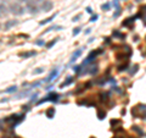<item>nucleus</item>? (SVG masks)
<instances>
[{
	"label": "nucleus",
	"mask_w": 146,
	"mask_h": 138,
	"mask_svg": "<svg viewBox=\"0 0 146 138\" xmlns=\"http://www.w3.org/2000/svg\"><path fill=\"white\" fill-rule=\"evenodd\" d=\"M9 10H10V12H11V14L17 15V16L24 14V9L20 5V2H12V4L9 6Z\"/></svg>",
	"instance_id": "1"
},
{
	"label": "nucleus",
	"mask_w": 146,
	"mask_h": 138,
	"mask_svg": "<svg viewBox=\"0 0 146 138\" xmlns=\"http://www.w3.org/2000/svg\"><path fill=\"white\" fill-rule=\"evenodd\" d=\"M101 53H103V50H101V49H100V50H95V51H91V53H90V54L88 55L87 59H85V60L83 61V64H82L80 66H85V65H88V64H90L91 61H94V60H95V57H96V56L100 55Z\"/></svg>",
	"instance_id": "2"
},
{
	"label": "nucleus",
	"mask_w": 146,
	"mask_h": 138,
	"mask_svg": "<svg viewBox=\"0 0 146 138\" xmlns=\"http://www.w3.org/2000/svg\"><path fill=\"white\" fill-rule=\"evenodd\" d=\"M23 119H24L23 115H12V116L7 117L6 121H7V122H12V126H16L17 124H20Z\"/></svg>",
	"instance_id": "3"
},
{
	"label": "nucleus",
	"mask_w": 146,
	"mask_h": 138,
	"mask_svg": "<svg viewBox=\"0 0 146 138\" xmlns=\"http://www.w3.org/2000/svg\"><path fill=\"white\" fill-rule=\"evenodd\" d=\"M58 98H60V95H58V94H56V93H51V94L46 95L44 99L39 100V103H38V104H43V103H45V101H57Z\"/></svg>",
	"instance_id": "4"
},
{
	"label": "nucleus",
	"mask_w": 146,
	"mask_h": 138,
	"mask_svg": "<svg viewBox=\"0 0 146 138\" xmlns=\"http://www.w3.org/2000/svg\"><path fill=\"white\" fill-rule=\"evenodd\" d=\"M52 7H54V4H52V1H50V0H43V2H42V5H40L42 11H45V12L50 11Z\"/></svg>",
	"instance_id": "5"
},
{
	"label": "nucleus",
	"mask_w": 146,
	"mask_h": 138,
	"mask_svg": "<svg viewBox=\"0 0 146 138\" xmlns=\"http://www.w3.org/2000/svg\"><path fill=\"white\" fill-rule=\"evenodd\" d=\"M57 75H58V69H54L52 71H51V72H50V75L46 77V80H45L44 82H45V83L51 82L54 78H56V76H57Z\"/></svg>",
	"instance_id": "6"
},
{
	"label": "nucleus",
	"mask_w": 146,
	"mask_h": 138,
	"mask_svg": "<svg viewBox=\"0 0 146 138\" xmlns=\"http://www.w3.org/2000/svg\"><path fill=\"white\" fill-rule=\"evenodd\" d=\"M83 49H84V48H82V49H78V50H75V51L73 53L72 57H71V61H70L71 64H73L74 61H77V59L82 55V53H83Z\"/></svg>",
	"instance_id": "7"
},
{
	"label": "nucleus",
	"mask_w": 146,
	"mask_h": 138,
	"mask_svg": "<svg viewBox=\"0 0 146 138\" xmlns=\"http://www.w3.org/2000/svg\"><path fill=\"white\" fill-rule=\"evenodd\" d=\"M18 22L16 21V20H9V21H6L5 22V25H4V28H5V31H7V29H10L11 27H14L16 26Z\"/></svg>",
	"instance_id": "8"
},
{
	"label": "nucleus",
	"mask_w": 146,
	"mask_h": 138,
	"mask_svg": "<svg viewBox=\"0 0 146 138\" xmlns=\"http://www.w3.org/2000/svg\"><path fill=\"white\" fill-rule=\"evenodd\" d=\"M7 10H9V7H7L4 2H1V4H0V17H5V16L7 15V12H9Z\"/></svg>",
	"instance_id": "9"
},
{
	"label": "nucleus",
	"mask_w": 146,
	"mask_h": 138,
	"mask_svg": "<svg viewBox=\"0 0 146 138\" xmlns=\"http://www.w3.org/2000/svg\"><path fill=\"white\" fill-rule=\"evenodd\" d=\"M27 10L30 14H37L38 12V7L35 4H27Z\"/></svg>",
	"instance_id": "10"
},
{
	"label": "nucleus",
	"mask_w": 146,
	"mask_h": 138,
	"mask_svg": "<svg viewBox=\"0 0 146 138\" xmlns=\"http://www.w3.org/2000/svg\"><path fill=\"white\" fill-rule=\"evenodd\" d=\"M54 115H55V109H54V108H50V109L46 110V116H48L49 119H52Z\"/></svg>",
	"instance_id": "11"
},
{
	"label": "nucleus",
	"mask_w": 146,
	"mask_h": 138,
	"mask_svg": "<svg viewBox=\"0 0 146 138\" xmlns=\"http://www.w3.org/2000/svg\"><path fill=\"white\" fill-rule=\"evenodd\" d=\"M56 17V14H54L52 16H50L49 18H46V20H44V21H40V25H46V23H49V22H51L54 18Z\"/></svg>",
	"instance_id": "12"
},
{
	"label": "nucleus",
	"mask_w": 146,
	"mask_h": 138,
	"mask_svg": "<svg viewBox=\"0 0 146 138\" xmlns=\"http://www.w3.org/2000/svg\"><path fill=\"white\" fill-rule=\"evenodd\" d=\"M73 82V77H67V80H66V82L61 83V88H63V87H66V86H68V84H71Z\"/></svg>",
	"instance_id": "13"
},
{
	"label": "nucleus",
	"mask_w": 146,
	"mask_h": 138,
	"mask_svg": "<svg viewBox=\"0 0 146 138\" xmlns=\"http://www.w3.org/2000/svg\"><path fill=\"white\" fill-rule=\"evenodd\" d=\"M33 55H35V51H29V53H23V54H21V56L24 57V59H27V57L33 56Z\"/></svg>",
	"instance_id": "14"
},
{
	"label": "nucleus",
	"mask_w": 146,
	"mask_h": 138,
	"mask_svg": "<svg viewBox=\"0 0 146 138\" xmlns=\"http://www.w3.org/2000/svg\"><path fill=\"white\" fill-rule=\"evenodd\" d=\"M110 7H111V4L110 2H106V4L101 5V10H103V11H108Z\"/></svg>",
	"instance_id": "15"
},
{
	"label": "nucleus",
	"mask_w": 146,
	"mask_h": 138,
	"mask_svg": "<svg viewBox=\"0 0 146 138\" xmlns=\"http://www.w3.org/2000/svg\"><path fill=\"white\" fill-rule=\"evenodd\" d=\"M97 116H99V120H103V119H105V116H106V111L99 110V111H97Z\"/></svg>",
	"instance_id": "16"
},
{
	"label": "nucleus",
	"mask_w": 146,
	"mask_h": 138,
	"mask_svg": "<svg viewBox=\"0 0 146 138\" xmlns=\"http://www.w3.org/2000/svg\"><path fill=\"white\" fill-rule=\"evenodd\" d=\"M16 91H17V87H16V86H12V87L5 89V93H14V92H16Z\"/></svg>",
	"instance_id": "17"
},
{
	"label": "nucleus",
	"mask_w": 146,
	"mask_h": 138,
	"mask_svg": "<svg viewBox=\"0 0 146 138\" xmlns=\"http://www.w3.org/2000/svg\"><path fill=\"white\" fill-rule=\"evenodd\" d=\"M121 12H122L121 7H119V6H118V7H116V12L113 14V17H115V18H117V17H118V16L121 15Z\"/></svg>",
	"instance_id": "18"
},
{
	"label": "nucleus",
	"mask_w": 146,
	"mask_h": 138,
	"mask_svg": "<svg viewBox=\"0 0 146 138\" xmlns=\"http://www.w3.org/2000/svg\"><path fill=\"white\" fill-rule=\"evenodd\" d=\"M138 69H139V66L138 65H134L133 66V70H130V75L133 76V75H135L136 72H138Z\"/></svg>",
	"instance_id": "19"
},
{
	"label": "nucleus",
	"mask_w": 146,
	"mask_h": 138,
	"mask_svg": "<svg viewBox=\"0 0 146 138\" xmlns=\"http://www.w3.org/2000/svg\"><path fill=\"white\" fill-rule=\"evenodd\" d=\"M56 42H57V39H54V41H51L50 43H48V44H46V48H48V49H50L52 45H55V43H56Z\"/></svg>",
	"instance_id": "20"
},
{
	"label": "nucleus",
	"mask_w": 146,
	"mask_h": 138,
	"mask_svg": "<svg viewBox=\"0 0 146 138\" xmlns=\"http://www.w3.org/2000/svg\"><path fill=\"white\" fill-rule=\"evenodd\" d=\"M100 97H101L102 101H106V100L108 99V94H107V93H103V94H100Z\"/></svg>",
	"instance_id": "21"
},
{
	"label": "nucleus",
	"mask_w": 146,
	"mask_h": 138,
	"mask_svg": "<svg viewBox=\"0 0 146 138\" xmlns=\"http://www.w3.org/2000/svg\"><path fill=\"white\" fill-rule=\"evenodd\" d=\"M133 21H134V18H127V21H124L122 25H123V26H128V25H129L130 22H133Z\"/></svg>",
	"instance_id": "22"
},
{
	"label": "nucleus",
	"mask_w": 146,
	"mask_h": 138,
	"mask_svg": "<svg viewBox=\"0 0 146 138\" xmlns=\"http://www.w3.org/2000/svg\"><path fill=\"white\" fill-rule=\"evenodd\" d=\"M44 72V69H37L33 71V75H39V73H43Z\"/></svg>",
	"instance_id": "23"
},
{
	"label": "nucleus",
	"mask_w": 146,
	"mask_h": 138,
	"mask_svg": "<svg viewBox=\"0 0 146 138\" xmlns=\"http://www.w3.org/2000/svg\"><path fill=\"white\" fill-rule=\"evenodd\" d=\"M79 33H80V28L79 27H77V28L73 29V36H78Z\"/></svg>",
	"instance_id": "24"
},
{
	"label": "nucleus",
	"mask_w": 146,
	"mask_h": 138,
	"mask_svg": "<svg viewBox=\"0 0 146 138\" xmlns=\"http://www.w3.org/2000/svg\"><path fill=\"white\" fill-rule=\"evenodd\" d=\"M133 130H134V131H136V132H138L140 136H143V135H144V133H143V131H141V130H139L136 126H134V127H133Z\"/></svg>",
	"instance_id": "25"
},
{
	"label": "nucleus",
	"mask_w": 146,
	"mask_h": 138,
	"mask_svg": "<svg viewBox=\"0 0 146 138\" xmlns=\"http://www.w3.org/2000/svg\"><path fill=\"white\" fill-rule=\"evenodd\" d=\"M127 67H128V64H125V65H123V66H119L118 71H119V72H121V71H125V70H127Z\"/></svg>",
	"instance_id": "26"
},
{
	"label": "nucleus",
	"mask_w": 146,
	"mask_h": 138,
	"mask_svg": "<svg viewBox=\"0 0 146 138\" xmlns=\"http://www.w3.org/2000/svg\"><path fill=\"white\" fill-rule=\"evenodd\" d=\"M97 18H99V16H97V15H94V16H91V18H90L89 21H90V22H95Z\"/></svg>",
	"instance_id": "27"
},
{
	"label": "nucleus",
	"mask_w": 146,
	"mask_h": 138,
	"mask_svg": "<svg viewBox=\"0 0 146 138\" xmlns=\"http://www.w3.org/2000/svg\"><path fill=\"white\" fill-rule=\"evenodd\" d=\"M113 36H115V37H121V38H124V34H121V33H119V32H113Z\"/></svg>",
	"instance_id": "28"
},
{
	"label": "nucleus",
	"mask_w": 146,
	"mask_h": 138,
	"mask_svg": "<svg viewBox=\"0 0 146 138\" xmlns=\"http://www.w3.org/2000/svg\"><path fill=\"white\" fill-rule=\"evenodd\" d=\"M80 17H82V15L79 14V15H77V16H75V17H73V22H77V21H79V18H80Z\"/></svg>",
	"instance_id": "29"
},
{
	"label": "nucleus",
	"mask_w": 146,
	"mask_h": 138,
	"mask_svg": "<svg viewBox=\"0 0 146 138\" xmlns=\"http://www.w3.org/2000/svg\"><path fill=\"white\" fill-rule=\"evenodd\" d=\"M118 4H119L118 0H113V1H112V6H115V7H118Z\"/></svg>",
	"instance_id": "30"
},
{
	"label": "nucleus",
	"mask_w": 146,
	"mask_h": 138,
	"mask_svg": "<svg viewBox=\"0 0 146 138\" xmlns=\"http://www.w3.org/2000/svg\"><path fill=\"white\" fill-rule=\"evenodd\" d=\"M35 44H38V45H43L44 42L43 41H37V42H35Z\"/></svg>",
	"instance_id": "31"
},
{
	"label": "nucleus",
	"mask_w": 146,
	"mask_h": 138,
	"mask_svg": "<svg viewBox=\"0 0 146 138\" xmlns=\"http://www.w3.org/2000/svg\"><path fill=\"white\" fill-rule=\"evenodd\" d=\"M87 12H89V14H91V12H93L91 7H87Z\"/></svg>",
	"instance_id": "32"
},
{
	"label": "nucleus",
	"mask_w": 146,
	"mask_h": 138,
	"mask_svg": "<svg viewBox=\"0 0 146 138\" xmlns=\"http://www.w3.org/2000/svg\"><path fill=\"white\" fill-rule=\"evenodd\" d=\"M143 119H146V114H145V115H144V116H143Z\"/></svg>",
	"instance_id": "33"
},
{
	"label": "nucleus",
	"mask_w": 146,
	"mask_h": 138,
	"mask_svg": "<svg viewBox=\"0 0 146 138\" xmlns=\"http://www.w3.org/2000/svg\"><path fill=\"white\" fill-rule=\"evenodd\" d=\"M91 138H95V137H91Z\"/></svg>",
	"instance_id": "34"
}]
</instances>
